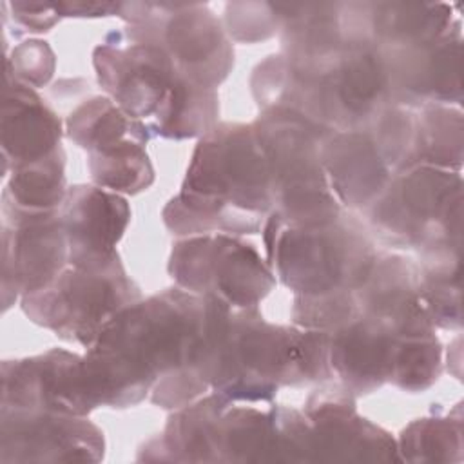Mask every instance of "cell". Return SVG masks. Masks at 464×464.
<instances>
[{"label": "cell", "mask_w": 464, "mask_h": 464, "mask_svg": "<svg viewBox=\"0 0 464 464\" xmlns=\"http://www.w3.org/2000/svg\"><path fill=\"white\" fill-rule=\"evenodd\" d=\"M272 205L270 172L254 127L227 123L196 147L183 188L163 216L176 234L257 232Z\"/></svg>", "instance_id": "obj_1"}, {"label": "cell", "mask_w": 464, "mask_h": 464, "mask_svg": "<svg viewBox=\"0 0 464 464\" xmlns=\"http://www.w3.org/2000/svg\"><path fill=\"white\" fill-rule=\"evenodd\" d=\"M252 127L268 165L276 216L299 227L335 221L339 207L321 163L317 123L272 107Z\"/></svg>", "instance_id": "obj_2"}, {"label": "cell", "mask_w": 464, "mask_h": 464, "mask_svg": "<svg viewBox=\"0 0 464 464\" xmlns=\"http://www.w3.org/2000/svg\"><path fill=\"white\" fill-rule=\"evenodd\" d=\"M100 85L132 120H152L150 130L178 138L196 114L205 87L187 80L163 49L149 42L98 45Z\"/></svg>", "instance_id": "obj_3"}, {"label": "cell", "mask_w": 464, "mask_h": 464, "mask_svg": "<svg viewBox=\"0 0 464 464\" xmlns=\"http://www.w3.org/2000/svg\"><path fill=\"white\" fill-rule=\"evenodd\" d=\"M335 221L299 227L274 216L265 228L274 274L299 295L355 290L373 265L366 237Z\"/></svg>", "instance_id": "obj_4"}, {"label": "cell", "mask_w": 464, "mask_h": 464, "mask_svg": "<svg viewBox=\"0 0 464 464\" xmlns=\"http://www.w3.org/2000/svg\"><path fill=\"white\" fill-rule=\"evenodd\" d=\"M373 225L395 243L459 256L462 178L459 170L411 165L372 203Z\"/></svg>", "instance_id": "obj_5"}, {"label": "cell", "mask_w": 464, "mask_h": 464, "mask_svg": "<svg viewBox=\"0 0 464 464\" xmlns=\"http://www.w3.org/2000/svg\"><path fill=\"white\" fill-rule=\"evenodd\" d=\"M136 299L121 263L107 268L67 263L53 283L24 297V310L63 339L91 346L103 326Z\"/></svg>", "instance_id": "obj_6"}, {"label": "cell", "mask_w": 464, "mask_h": 464, "mask_svg": "<svg viewBox=\"0 0 464 464\" xmlns=\"http://www.w3.org/2000/svg\"><path fill=\"white\" fill-rule=\"evenodd\" d=\"M169 270L185 290L239 310L256 308L276 283L252 245L225 234H199L176 243Z\"/></svg>", "instance_id": "obj_7"}, {"label": "cell", "mask_w": 464, "mask_h": 464, "mask_svg": "<svg viewBox=\"0 0 464 464\" xmlns=\"http://www.w3.org/2000/svg\"><path fill=\"white\" fill-rule=\"evenodd\" d=\"M156 9L143 14L160 29L147 24L145 38L136 40L158 45L187 80L214 89L228 74L234 56L219 22L201 5L156 4Z\"/></svg>", "instance_id": "obj_8"}, {"label": "cell", "mask_w": 464, "mask_h": 464, "mask_svg": "<svg viewBox=\"0 0 464 464\" xmlns=\"http://www.w3.org/2000/svg\"><path fill=\"white\" fill-rule=\"evenodd\" d=\"M47 411L83 417L98 401L91 390L85 361L65 350L4 364V410Z\"/></svg>", "instance_id": "obj_9"}, {"label": "cell", "mask_w": 464, "mask_h": 464, "mask_svg": "<svg viewBox=\"0 0 464 464\" xmlns=\"http://www.w3.org/2000/svg\"><path fill=\"white\" fill-rule=\"evenodd\" d=\"M127 201L105 188L74 187L62 203V225L69 243V265L107 268L120 263L114 250L129 223Z\"/></svg>", "instance_id": "obj_10"}, {"label": "cell", "mask_w": 464, "mask_h": 464, "mask_svg": "<svg viewBox=\"0 0 464 464\" xmlns=\"http://www.w3.org/2000/svg\"><path fill=\"white\" fill-rule=\"evenodd\" d=\"M2 448L14 460H98L102 431L83 417L2 410Z\"/></svg>", "instance_id": "obj_11"}, {"label": "cell", "mask_w": 464, "mask_h": 464, "mask_svg": "<svg viewBox=\"0 0 464 464\" xmlns=\"http://www.w3.org/2000/svg\"><path fill=\"white\" fill-rule=\"evenodd\" d=\"M314 459L397 460L395 442L381 428L359 417L352 395H314L308 401Z\"/></svg>", "instance_id": "obj_12"}, {"label": "cell", "mask_w": 464, "mask_h": 464, "mask_svg": "<svg viewBox=\"0 0 464 464\" xmlns=\"http://www.w3.org/2000/svg\"><path fill=\"white\" fill-rule=\"evenodd\" d=\"M395 335L375 317H355L328 335V364L348 392H372L390 381Z\"/></svg>", "instance_id": "obj_13"}, {"label": "cell", "mask_w": 464, "mask_h": 464, "mask_svg": "<svg viewBox=\"0 0 464 464\" xmlns=\"http://www.w3.org/2000/svg\"><path fill=\"white\" fill-rule=\"evenodd\" d=\"M323 145L321 163L332 192L350 207L372 205L390 179V163L379 145L361 132H341Z\"/></svg>", "instance_id": "obj_14"}, {"label": "cell", "mask_w": 464, "mask_h": 464, "mask_svg": "<svg viewBox=\"0 0 464 464\" xmlns=\"http://www.w3.org/2000/svg\"><path fill=\"white\" fill-rule=\"evenodd\" d=\"M13 246L5 243V250L13 252V261L4 259V272L13 270L14 288L33 294L49 283L69 263V243L60 214H42L14 219Z\"/></svg>", "instance_id": "obj_15"}, {"label": "cell", "mask_w": 464, "mask_h": 464, "mask_svg": "<svg viewBox=\"0 0 464 464\" xmlns=\"http://www.w3.org/2000/svg\"><path fill=\"white\" fill-rule=\"evenodd\" d=\"M2 143L14 167L60 150V121L29 87L16 83L13 94L5 91Z\"/></svg>", "instance_id": "obj_16"}, {"label": "cell", "mask_w": 464, "mask_h": 464, "mask_svg": "<svg viewBox=\"0 0 464 464\" xmlns=\"http://www.w3.org/2000/svg\"><path fill=\"white\" fill-rule=\"evenodd\" d=\"M366 11L375 38L399 49L431 44L453 24L446 4H366Z\"/></svg>", "instance_id": "obj_17"}, {"label": "cell", "mask_w": 464, "mask_h": 464, "mask_svg": "<svg viewBox=\"0 0 464 464\" xmlns=\"http://www.w3.org/2000/svg\"><path fill=\"white\" fill-rule=\"evenodd\" d=\"M63 154L53 152L47 158L14 167L13 179L4 198H11L14 216L31 218L51 214L65 199Z\"/></svg>", "instance_id": "obj_18"}, {"label": "cell", "mask_w": 464, "mask_h": 464, "mask_svg": "<svg viewBox=\"0 0 464 464\" xmlns=\"http://www.w3.org/2000/svg\"><path fill=\"white\" fill-rule=\"evenodd\" d=\"M67 130L69 136L89 152L109 149L130 138L145 143L150 136L147 125L127 116L109 98H92L80 105L69 116Z\"/></svg>", "instance_id": "obj_19"}, {"label": "cell", "mask_w": 464, "mask_h": 464, "mask_svg": "<svg viewBox=\"0 0 464 464\" xmlns=\"http://www.w3.org/2000/svg\"><path fill=\"white\" fill-rule=\"evenodd\" d=\"M462 158V114L442 105H430L417 121L415 165L460 169Z\"/></svg>", "instance_id": "obj_20"}, {"label": "cell", "mask_w": 464, "mask_h": 464, "mask_svg": "<svg viewBox=\"0 0 464 464\" xmlns=\"http://www.w3.org/2000/svg\"><path fill=\"white\" fill-rule=\"evenodd\" d=\"M89 167L92 179L114 192L136 194L147 188L154 178L143 141L134 138L123 140L109 149L91 152Z\"/></svg>", "instance_id": "obj_21"}, {"label": "cell", "mask_w": 464, "mask_h": 464, "mask_svg": "<svg viewBox=\"0 0 464 464\" xmlns=\"http://www.w3.org/2000/svg\"><path fill=\"white\" fill-rule=\"evenodd\" d=\"M401 450L408 460H453L460 459V417H433L411 422L401 437Z\"/></svg>", "instance_id": "obj_22"}, {"label": "cell", "mask_w": 464, "mask_h": 464, "mask_svg": "<svg viewBox=\"0 0 464 464\" xmlns=\"http://www.w3.org/2000/svg\"><path fill=\"white\" fill-rule=\"evenodd\" d=\"M440 373V344L433 334L397 337L390 381L397 386L419 392L431 386Z\"/></svg>", "instance_id": "obj_23"}, {"label": "cell", "mask_w": 464, "mask_h": 464, "mask_svg": "<svg viewBox=\"0 0 464 464\" xmlns=\"http://www.w3.org/2000/svg\"><path fill=\"white\" fill-rule=\"evenodd\" d=\"M14 72L31 85L45 83L54 69V56L45 42H24L13 53Z\"/></svg>", "instance_id": "obj_24"}, {"label": "cell", "mask_w": 464, "mask_h": 464, "mask_svg": "<svg viewBox=\"0 0 464 464\" xmlns=\"http://www.w3.org/2000/svg\"><path fill=\"white\" fill-rule=\"evenodd\" d=\"M14 9V16L29 29L33 31H47L49 27H53L58 20V7L56 5H49V4H22L16 2L13 4Z\"/></svg>", "instance_id": "obj_25"}]
</instances>
